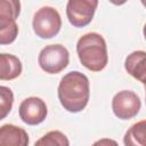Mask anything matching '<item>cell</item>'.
<instances>
[{"label":"cell","instance_id":"13","mask_svg":"<svg viewBox=\"0 0 146 146\" xmlns=\"http://www.w3.org/2000/svg\"><path fill=\"white\" fill-rule=\"evenodd\" d=\"M35 145L38 146H68L70 141L67 137L57 130L49 131L43 137H41L39 140L35 141Z\"/></svg>","mask_w":146,"mask_h":146},{"label":"cell","instance_id":"15","mask_svg":"<svg viewBox=\"0 0 146 146\" xmlns=\"http://www.w3.org/2000/svg\"><path fill=\"white\" fill-rule=\"evenodd\" d=\"M127 1H128V0H110V2H112V3L115 5V6H122V5H124Z\"/></svg>","mask_w":146,"mask_h":146},{"label":"cell","instance_id":"2","mask_svg":"<svg viewBox=\"0 0 146 146\" xmlns=\"http://www.w3.org/2000/svg\"><path fill=\"white\" fill-rule=\"evenodd\" d=\"M76 52L81 64L92 72H100L108 63L106 41L96 32L87 33L78 40Z\"/></svg>","mask_w":146,"mask_h":146},{"label":"cell","instance_id":"9","mask_svg":"<svg viewBox=\"0 0 146 146\" xmlns=\"http://www.w3.org/2000/svg\"><path fill=\"white\" fill-rule=\"evenodd\" d=\"M29 144L27 132L14 124L0 127V146H26Z\"/></svg>","mask_w":146,"mask_h":146},{"label":"cell","instance_id":"1","mask_svg":"<svg viewBox=\"0 0 146 146\" xmlns=\"http://www.w3.org/2000/svg\"><path fill=\"white\" fill-rule=\"evenodd\" d=\"M90 97L89 79L79 71L65 74L58 84V99L67 112L78 113L84 110Z\"/></svg>","mask_w":146,"mask_h":146},{"label":"cell","instance_id":"11","mask_svg":"<svg viewBox=\"0 0 146 146\" xmlns=\"http://www.w3.org/2000/svg\"><path fill=\"white\" fill-rule=\"evenodd\" d=\"M23 66L18 57L11 54H0V80L10 81L21 75Z\"/></svg>","mask_w":146,"mask_h":146},{"label":"cell","instance_id":"3","mask_svg":"<svg viewBox=\"0 0 146 146\" xmlns=\"http://www.w3.org/2000/svg\"><path fill=\"white\" fill-rule=\"evenodd\" d=\"M19 14V0H0V44H9L16 40L18 34L16 19Z\"/></svg>","mask_w":146,"mask_h":146},{"label":"cell","instance_id":"7","mask_svg":"<svg viewBox=\"0 0 146 146\" xmlns=\"http://www.w3.org/2000/svg\"><path fill=\"white\" fill-rule=\"evenodd\" d=\"M141 107L140 98L131 90H122L115 94L112 99V110L120 120H130L135 117Z\"/></svg>","mask_w":146,"mask_h":146},{"label":"cell","instance_id":"16","mask_svg":"<svg viewBox=\"0 0 146 146\" xmlns=\"http://www.w3.org/2000/svg\"><path fill=\"white\" fill-rule=\"evenodd\" d=\"M95 144H116L115 141H113V140H108V139H104V140H99V141H96Z\"/></svg>","mask_w":146,"mask_h":146},{"label":"cell","instance_id":"14","mask_svg":"<svg viewBox=\"0 0 146 146\" xmlns=\"http://www.w3.org/2000/svg\"><path fill=\"white\" fill-rule=\"evenodd\" d=\"M14 103V94L10 88L0 86V120L5 119L11 111Z\"/></svg>","mask_w":146,"mask_h":146},{"label":"cell","instance_id":"6","mask_svg":"<svg viewBox=\"0 0 146 146\" xmlns=\"http://www.w3.org/2000/svg\"><path fill=\"white\" fill-rule=\"evenodd\" d=\"M98 0H68L66 6V16L74 27H84L91 23Z\"/></svg>","mask_w":146,"mask_h":146},{"label":"cell","instance_id":"8","mask_svg":"<svg viewBox=\"0 0 146 146\" xmlns=\"http://www.w3.org/2000/svg\"><path fill=\"white\" fill-rule=\"evenodd\" d=\"M21 120L29 125H36L44 121L48 110L46 103L39 97H29L24 99L18 108Z\"/></svg>","mask_w":146,"mask_h":146},{"label":"cell","instance_id":"5","mask_svg":"<svg viewBox=\"0 0 146 146\" xmlns=\"http://www.w3.org/2000/svg\"><path fill=\"white\" fill-rule=\"evenodd\" d=\"M70 62V54L68 50L57 43V44H49L46 46L39 54L38 63L42 71L49 74H57L62 72Z\"/></svg>","mask_w":146,"mask_h":146},{"label":"cell","instance_id":"10","mask_svg":"<svg viewBox=\"0 0 146 146\" xmlns=\"http://www.w3.org/2000/svg\"><path fill=\"white\" fill-rule=\"evenodd\" d=\"M145 63H146V52L144 50H137L127 56L124 62L125 71L135 79L145 83Z\"/></svg>","mask_w":146,"mask_h":146},{"label":"cell","instance_id":"12","mask_svg":"<svg viewBox=\"0 0 146 146\" xmlns=\"http://www.w3.org/2000/svg\"><path fill=\"white\" fill-rule=\"evenodd\" d=\"M145 128L146 122L141 120L133 125L125 132L123 143L127 146H144L145 145Z\"/></svg>","mask_w":146,"mask_h":146},{"label":"cell","instance_id":"4","mask_svg":"<svg viewBox=\"0 0 146 146\" xmlns=\"http://www.w3.org/2000/svg\"><path fill=\"white\" fill-rule=\"evenodd\" d=\"M32 27L36 36L41 39H51L58 34L62 27L60 15L52 7H41L33 16Z\"/></svg>","mask_w":146,"mask_h":146}]
</instances>
